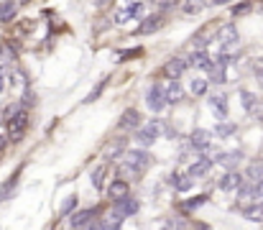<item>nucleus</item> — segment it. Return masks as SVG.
Segmentation results:
<instances>
[{"label": "nucleus", "mask_w": 263, "mask_h": 230, "mask_svg": "<svg viewBox=\"0 0 263 230\" xmlns=\"http://www.w3.org/2000/svg\"><path fill=\"white\" fill-rule=\"evenodd\" d=\"M0 77H6V69L3 67H0Z\"/></svg>", "instance_id": "4c0bfd02"}, {"label": "nucleus", "mask_w": 263, "mask_h": 230, "mask_svg": "<svg viewBox=\"0 0 263 230\" xmlns=\"http://www.w3.org/2000/svg\"><path fill=\"white\" fill-rule=\"evenodd\" d=\"M164 92H166V102H169V105H176V102H181V97H184V90H181L179 80H169V82L164 85Z\"/></svg>", "instance_id": "9d476101"}, {"label": "nucleus", "mask_w": 263, "mask_h": 230, "mask_svg": "<svg viewBox=\"0 0 263 230\" xmlns=\"http://www.w3.org/2000/svg\"><path fill=\"white\" fill-rule=\"evenodd\" d=\"M18 187V174H13V177H8V182L0 187V202L3 200H11V195H13V189Z\"/></svg>", "instance_id": "412c9836"}, {"label": "nucleus", "mask_w": 263, "mask_h": 230, "mask_svg": "<svg viewBox=\"0 0 263 230\" xmlns=\"http://www.w3.org/2000/svg\"><path fill=\"white\" fill-rule=\"evenodd\" d=\"M161 26H164V16L156 13V16H151V18L143 21V26L138 28V33H143V36H146V33H154V31H159Z\"/></svg>", "instance_id": "f3484780"}, {"label": "nucleus", "mask_w": 263, "mask_h": 230, "mask_svg": "<svg viewBox=\"0 0 263 230\" xmlns=\"http://www.w3.org/2000/svg\"><path fill=\"white\" fill-rule=\"evenodd\" d=\"M250 8H253V3H240V6H235V11H233V13H235V16H245Z\"/></svg>", "instance_id": "7c9ffc66"}, {"label": "nucleus", "mask_w": 263, "mask_h": 230, "mask_svg": "<svg viewBox=\"0 0 263 230\" xmlns=\"http://www.w3.org/2000/svg\"><path fill=\"white\" fill-rule=\"evenodd\" d=\"M207 102H210V107L215 110V115H217L220 121L228 118V95H212Z\"/></svg>", "instance_id": "9b49d317"}, {"label": "nucleus", "mask_w": 263, "mask_h": 230, "mask_svg": "<svg viewBox=\"0 0 263 230\" xmlns=\"http://www.w3.org/2000/svg\"><path fill=\"white\" fill-rule=\"evenodd\" d=\"M255 80H258V85L263 87V69H258V72H255Z\"/></svg>", "instance_id": "f704fd0d"}, {"label": "nucleus", "mask_w": 263, "mask_h": 230, "mask_svg": "<svg viewBox=\"0 0 263 230\" xmlns=\"http://www.w3.org/2000/svg\"><path fill=\"white\" fill-rule=\"evenodd\" d=\"M26 126H28V115L26 110H16L8 115V136L11 141H21L23 133H26Z\"/></svg>", "instance_id": "7ed1b4c3"}, {"label": "nucleus", "mask_w": 263, "mask_h": 230, "mask_svg": "<svg viewBox=\"0 0 263 230\" xmlns=\"http://www.w3.org/2000/svg\"><path fill=\"white\" fill-rule=\"evenodd\" d=\"M189 64H192V67H197V69H202V72H207V74H210V72L217 67L207 51H194V54L189 56Z\"/></svg>", "instance_id": "1a4fd4ad"}, {"label": "nucleus", "mask_w": 263, "mask_h": 230, "mask_svg": "<svg viewBox=\"0 0 263 230\" xmlns=\"http://www.w3.org/2000/svg\"><path fill=\"white\" fill-rule=\"evenodd\" d=\"M210 169H212V159L202 156V159H197V161L189 166V177H194V179H200V177H207V174H210Z\"/></svg>", "instance_id": "4468645a"}, {"label": "nucleus", "mask_w": 263, "mask_h": 230, "mask_svg": "<svg viewBox=\"0 0 263 230\" xmlns=\"http://www.w3.org/2000/svg\"><path fill=\"white\" fill-rule=\"evenodd\" d=\"M215 133H217L220 138H230V136L235 133V123H225V121H220L217 128H215Z\"/></svg>", "instance_id": "b1692460"}, {"label": "nucleus", "mask_w": 263, "mask_h": 230, "mask_svg": "<svg viewBox=\"0 0 263 230\" xmlns=\"http://www.w3.org/2000/svg\"><path fill=\"white\" fill-rule=\"evenodd\" d=\"M222 3H230V0H215V6H222Z\"/></svg>", "instance_id": "e433bc0d"}, {"label": "nucleus", "mask_w": 263, "mask_h": 230, "mask_svg": "<svg viewBox=\"0 0 263 230\" xmlns=\"http://www.w3.org/2000/svg\"><path fill=\"white\" fill-rule=\"evenodd\" d=\"M16 11H18V6L13 3V0L0 3V21H13L16 18Z\"/></svg>", "instance_id": "4be33fe9"}, {"label": "nucleus", "mask_w": 263, "mask_h": 230, "mask_svg": "<svg viewBox=\"0 0 263 230\" xmlns=\"http://www.w3.org/2000/svg\"><path fill=\"white\" fill-rule=\"evenodd\" d=\"M245 217L260 222V220H263V205H258V207H248V210H245Z\"/></svg>", "instance_id": "cd10ccee"}, {"label": "nucleus", "mask_w": 263, "mask_h": 230, "mask_svg": "<svg viewBox=\"0 0 263 230\" xmlns=\"http://www.w3.org/2000/svg\"><path fill=\"white\" fill-rule=\"evenodd\" d=\"M97 217V207H87V210H77L72 217H69V225L72 227H92Z\"/></svg>", "instance_id": "423d86ee"}, {"label": "nucleus", "mask_w": 263, "mask_h": 230, "mask_svg": "<svg viewBox=\"0 0 263 230\" xmlns=\"http://www.w3.org/2000/svg\"><path fill=\"white\" fill-rule=\"evenodd\" d=\"M146 6L143 3H130V6H123L118 13H115V23H128L130 18H143L146 13Z\"/></svg>", "instance_id": "6e6552de"}, {"label": "nucleus", "mask_w": 263, "mask_h": 230, "mask_svg": "<svg viewBox=\"0 0 263 230\" xmlns=\"http://www.w3.org/2000/svg\"><path fill=\"white\" fill-rule=\"evenodd\" d=\"M97 3H107V0H97Z\"/></svg>", "instance_id": "58836bf2"}, {"label": "nucleus", "mask_w": 263, "mask_h": 230, "mask_svg": "<svg viewBox=\"0 0 263 230\" xmlns=\"http://www.w3.org/2000/svg\"><path fill=\"white\" fill-rule=\"evenodd\" d=\"M107 195H110L112 200H118V197L128 195V182H125V179H115V182H110V187H107Z\"/></svg>", "instance_id": "a211bd4d"}, {"label": "nucleus", "mask_w": 263, "mask_h": 230, "mask_svg": "<svg viewBox=\"0 0 263 230\" xmlns=\"http://www.w3.org/2000/svg\"><path fill=\"white\" fill-rule=\"evenodd\" d=\"M120 128H125V131H130V128H141V115H138V110H125L123 112V118H120Z\"/></svg>", "instance_id": "dca6fc26"}, {"label": "nucleus", "mask_w": 263, "mask_h": 230, "mask_svg": "<svg viewBox=\"0 0 263 230\" xmlns=\"http://www.w3.org/2000/svg\"><path fill=\"white\" fill-rule=\"evenodd\" d=\"M105 171H107V166H97V169L92 171V184H95L97 189H102V184H105Z\"/></svg>", "instance_id": "a878e982"}, {"label": "nucleus", "mask_w": 263, "mask_h": 230, "mask_svg": "<svg viewBox=\"0 0 263 230\" xmlns=\"http://www.w3.org/2000/svg\"><path fill=\"white\" fill-rule=\"evenodd\" d=\"M240 102H243V107H245L248 112H255V107H258V97H255L253 92H248V90L240 92Z\"/></svg>", "instance_id": "5701e85b"}, {"label": "nucleus", "mask_w": 263, "mask_h": 230, "mask_svg": "<svg viewBox=\"0 0 263 230\" xmlns=\"http://www.w3.org/2000/svg\"><path fill=\"white\" fill-rule=\"evenodd\" d=\"M6 136H8V131H3V126H0V148H6Z\"/></svg>", "instance_id": "72a5a7b5"}, {"label": "nucleus", "mask_w": 263, "mask_h": 230, "mask_svg": "<svg viewBox=\"0 0 263 230\" xmlns=\"http://www.w3.org/2000/svg\"><path fill=\"white\" fill-rule=\"evenodd\" d=\"M138 210H141V205H138V200L130 197V195H123V197L115 200V212H118L120 217H133Z\"/></svg>", "instance_id": "0eeeda50"}, {"label": "nucleus", "mask_w": 263, "mask_h": 230, "mask_svg": "<svg viewBox=\"0 0 263 230\" xmlns=\"http://www.w3.org/2000/svg\"><path fill=\"white\" fill-rule=\"evenodd\" d=\"M146 105L151 107L154 112H161L169 102H166V92H164V85H151L148 87V92H146Z\"/></svg>", "instance_id": "20e7f679"}, {"label": "nucleus", "mask_w": 263, "mask_h": 230, "mask_svg": "<svg viewBox=\"0 0 263 230\" xmlns=\"http://www.w3.org/2000/svg\"><path fill=\"white\" fill-rule=\"evenodd\" d=\"M74 205H77V197H69V200L64 202V207H61V212H64V215H69V212L74 210Z\"/></svg>", "instance_id": "2f4dec72"}, {"label": "nucleus", "mask_w": 263, "mask_h": 230, "mask_svg": "<svg viewBox=\"0 0 263 230\" xmlns=\"http://www.w3.org/2000/svg\"><path fill=\"white\" fill-rule=\"evenodd\" d=\"M253 200H260L263 202V179L253 182Z\"/></svg>", "instance_id": "c85d7f7f"}, {"label": "nucleus", "mask_w": 263, "mask_h": 230, "mask_svg": "<svg viewBox=\"0 0 263 230\" xmlns=\"http://www.w3.org/2000/svg\"><path fill=\"white\" fill-rule=\"evenodd\" d=\"M220 44H222V46H233V44H238V31H235L233 23H228V26L220 28Z\"/></svg>", "instance_id": "2eb2a0df"}, {"label": "nucleus", "mask_w": 263, "mask_h": 230, "mask_svg": "<svg viewBox=\"0 0 263 230\" xmlns=\"http://www.w3.org/2000/svg\"><path fill=\"white\" fill-rule=\"evenodd\" d=\"M243 184V177L238 174V171H225L222 177H220V189H225V192H233V189H238Z\"/></svg>", "instance_id": "ddd939ff"}, {"label": "nucleus", "mask_w": 263, "mask_h": 230, "mask_svg": "<svg viewBox=\"0 0 263 230\" xmlns=\"http://www.w3.org/2000/svg\"><path fill=\"white\" fill-rule=\"evenodd\" d=\"M102 90H105V82H97V85H95V90H92V92L87 95V102H92V100H97V97L102 95Z\"/></svg>", "instance_id": "c756f323"}, {"label": "nucleus", "mask_w": 263, "mask_h": 230, "mask_svg": "<svg viewBox=\"0 0 263 230\" xmlns=\"http://www.w3.org/2000/svg\"><path fill=\"white\" fill-rule=\"evenodd\" d=\"M207 80H192V85H189V90H192V95H205L207 92Z\"/></svg>", "instance_id": "bb28decb"}, {"label": "nucleus", "mask_w": 263, "mask_h": 230, "mask_svg": "<svg viewBox=\"0 0 263 230\" xmlns=\"http://www.w3.org/2000/svg\"><path fill=\"white\" fill-rule=\"evenodd\" d=\"M6 90V77H0V92Z\"/></svg>", "instance_id": "c9c22d12"}, {"label": "nucleus", "mask_w": 263, "mask_h": 230, "mask_svg": "<svg viewBox=\"0 0 263 230\" xmlns=\"http://www.w3.org/2000/svg\"><path fill=\"white\" fill-rule=\"evenodd\" d=\"M123 174H141L151 166V153L148 151H125L123 153Z\"/></svg>", "instance_id": "f257e3e1"}, {"label": "nucleus", "mask_w": 263, "mask_h": 230, "mask_svg": "<svg viewBox=\"0 0 263 230\" xmlns=\"http://www.w3.org/2000/svg\"><path fill=\"white\" fill-rule=\"evenodd\" d=\"M161 133H171V128H169V126H164L161 121H148L146 126H141V128H138V136H136V138H138V143H141V146H151V143H154Z\"/></svg>", "instance_id": "f03ea898"}, {"label": "nucleus", "mask_w": 263, "mask_h": 230, "mask_svg": "<svg viewBox=\"0 0 263 230\" xmlns=\"http://www.w3.org/2000/svg\"><path fill=\"white\" fill-rule=\"evenodd\" d=\"M215 161H217V164H222V166H235V164L240 161V151H230V153H217V156H215Z\"/></svg>", "instance_id": "6ab92c4d"}, {"label": "nucleus", "mask_w": 263, "mask_h": 230, "mask_svg": "<svg viewBox=\"0 0 263 230\" xmlns=\"http://www.w3.org/2000/svg\"><path fill=\"white\" fill-rule=\"evenodd\" d=\"M186 67H192L189 59H184V56H174L164 64V74L169 77V80H179V77L186 72Z\"/></svg>", "instance_id": "39448f33"}, {"label": "nucleus", "mask_w": 263, "mask_h": 230, "mask_svg": "<svg viewBox=\"0 0 263 230\" xmlns=\"http://www.w3.org/2000/svg\"><path fill=\"white\" fill-rule=\"evenodd\" d=\"M179 192H186V189H189L192 187V179H189V171H186V174H171V179H169Z\"/></svg>", "instance_id": "aec40b11"}, {"label": "nucleus", "mask_w": 263, "mask_h": 230, "mask_svg": "<svg viewBox=\"0 0 263 230\" xmlns=\"http://www.w3.org/2000/svg\"><path fill=\"white\" fill-rule=\"evenodd\" d=\"M210 141H212V133H210V131H202V128H197V131L189 136V143H192L197 151H207V148H210Z\"/></svg>", "instance_id": "f8f14e48"}, {"label": "nucleus", "mask_w": 263, "mask_h": 230, "mask_svg": "<svg viewBox=\"0 0 263 230\" xmlns=\"http://www.w3.org/2000/svg\"><path fill=\"white\" fill-rule=\"evenodd\" d=\"M230 62H233V54H228V51H222V54L217 56V64H220V67H225V64H230Z\"/></svg>", "instance_id": "473e14b6"}, {"label": "nucleus", "mask_w": 263, "mask_h": 230, "mask_svg": "<svg viewBox=\"0 0 263 230\" xmlns=\"http://www.w3.org/2000/svg\"><path fill=\"white\" fill-rule=\"evenodd\" d=\"M207 202V195H200V197H194V200H186L184 205H181V210H186V212H192V210H197L200 205H205Z\"/></svg>", "instance_id": "393cba45"}]
</instances>
